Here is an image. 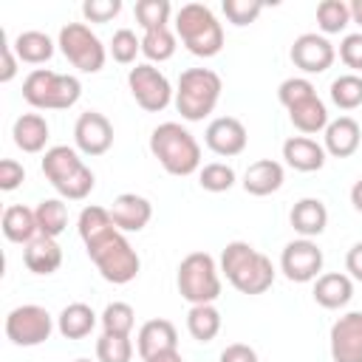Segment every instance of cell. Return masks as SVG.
<instances>
[{
    "label": "cell",
    "instance_id": "6da1fadb",
    "mask_svg": "<svg viewBox=\"0 0 362 362\" xmlns=\"http://www.w3.org/2000/svg\"><path fill=\"white\" fill-rule=\"evenodd\" d=\"M221 272L240 294H249V297L269 291L272 283H274L272 260L263 252H257L252 243H246V240H232V243L223 246Z\"/></svg>",
    "mask_w": 362,
    "mask_h": 362
},
{
    "label": "cell",
    "instance_id": "7a4b0ae2",
    "mask_svg": "<svg viewBox=\"0 0 362 362\" xmlns=\"http://www.w3.org/2000/svg\"><path fill=\"white\" fill-rule=\"evenodd\" d=\"M150 153L158 158V164L170 175L184 178V175H192L195 170H201V144L178 122H164V124L153 127Z\"/></svg>",
    "mask_w": 362,
    "mask_h": 362
},
{
    "label": "cell",
    "instance_id": "3957f363",
    "mask_svg": "<svg viewBox=\"0 0 362 362\" xmlns=\"http://www.w3.org/2000/svg\"><path fill=\"white\" fill-rule=\"evenodd\" d=\"M42 175L68 201L88 198L93 184H96L90 167H85L79 153L74 147H68V144H54V147L45 150V156H42Z\"/></svg>",
    "mask_w": 362,
    "mask_h": 362
},
{
    "label": "cell",
    "instance_id": "277c9868",
    "mask_svg": "<svg viewBox=\"0 0 362 362\" xmlns=\"http://www.w3.org/2000/svg\"><path fill=\"white\" fill-rule=\"evenodd\" d=\"M175 34L189 54L204 59L215 57L223 48V28L212 8L204 3H187L175 11Z\"/></svg>",
    "mask_w": 362,
    "mask_h": 362
},
{
    "label": "cell",
    "instance_id": "5b68a950",
    "mask_svg": "<svg viewBox=\"0 0 362 362\" xmlns=\"http://www.w3.org/2000/svg\"><path fill=\"white\" fill-rule=\"evenodd\" d=\"M223 82L212 68H187L178 76L175 85V110L181 113V119L187 122H201L204 116H209L221 99Z\"/></svg>",
    "mask_w": 362,
    "mask_h": 362
},
{
    "label": "cell",
    "instance_id": "8992f818",
    "mask_svg": "<svg viewBox=\"0 0 362 362\" xmlns=\"http://www.w3.org/2000/svg\"><path fill=\"white\" fill-rule=\"evenodd\" d=\"M85 249H88V257L93 260L96 272L113 286H124V283L136 280V274L141 269V260H139L136 249L130 246V240L119 229H110L107 235L88 243Z\"/></svg>",
    "mask_w": 362,
    "mask_h": 362
},
{
    "label": "cell",
    "instance_id": "52a82bcc",
    "mask_svg": "<svg viewBox=\"0 0 362 362\" xmlns=\"http://www.w3.org/2000/svg\"><path fill=\"white\" fill-rule=\"evenodd\" d=\"M82 82L71 74L34 68L23 82V99L37 110H68L79 102Z\"/></svg>",
    "mask_w": 362,
    "mask_h": 362
},
{
    "label": "cell",
    "instance_id": "ba28073f",
    "mask_svg": "<svg viewBox=\"0 0 362 362\" xmlns=\"http://www.w3.org/2000/svg\"><path fill=\"white\" fill-rule=\"evenodd\" d=\"M218 263L212 255L206 252H189L181 263H178V294L192 303V305H204V303H215L221 297V274H218Z\"/></svg>",
    "mask_w": 362,
    "mask_h": 362
},
{
    "label": "cell",
    "instance_id": "9c48e42d",
    "mask_svg": "<svg viewBox=\"0 0 362 362\" xmlns=\"http://www.w3.org/2000/svg\"><path fill=\"white\" fill-rule=\"evenodd\" d=\"M57 45L62 51V57L79 68L82 74H99L105 68V59H107V51L102 45V40L85 25V23H68L59 28V37H57Z\"/></svg>",
    "mask_w": 362,
    "mask_h": 362
},
{
    "label": "cell",
    "instance_id": "30bf717a",
    "mask_svg": "<svg viewBox=\"0 0 362 362\" xmlns=\"http://www.w3.org/2000/svg\"><path fill=\"white\" fill-rule=\"evenodd\" d=\"M127 88H130L136 105L141 110H147V113H158V110H164L175 99V90H173L170 79L153 62H144V65L130 68Z\"/></svg>",
    "mask_w": 362,
    "mask_h": 362
},
{
    "label": "cell",
    "instance_id": "8fae6325",
    "mask_svg": "<svg viewBox=\"0 0 362 362\" xmlns=\"http://www.w3.org/2000/svg\"><path fill=\"white\" fill-rule=\"evenodd\" d=\"M54 331V317L34 303L17 305L6 314V337L20 348L42 345Z\"/></svg>",
    "mask_w": 362,
    "mask_h": 362
},
{
    "label": "cell",
    "instance_id": "7c38bea8",
    "mask_svg": "<svg viewBox=\"0 0 362 362\" xmlns=\"http://www.w3.org/2000/svg\"><path fill=\"white\" fill-rule=\"evenodd\" d=\"M280 272L291 283H311L322 272V249L311 238H300L286 243L280 255Z\"/></svg>",
    "mask_w": 362,
    "mask_h": 362
},
{
    "label": "cell",
    "instance_id": "4fadbf2b",
    "mask_svg": "<svg viewBox=\"0 0 362 362\" xmlns=\"http://www.w3.org/2000/svg\"><path fill=\"white\" fill-rule=\"evenodd\" d=\"M74 144L85 156H105L113 144V124L105 113L99 110H85L79 113L74 124Z\"/></svg>",
    "mask_w": 362,
    "mask_h": 362
},
{
    "label": "cell",
    "instance_id": "5bb4252c",
    "mask_svg": "<svg viewBox=\"0 0 362 362\" xmlns=\"http://www.w3.org/2000/svg\"><path fill=\"white\" fill-rule=\"evenodd\" d=\"M331 359L362 362V311H348L331 325Z\"/></svg>",
    "mask_w": 362,
    "mask_h": 362
},
{
    "label": "cell",
    "instance_id": "9a60e30c",
    "mask_svg": "<svg viewBox=\"0 0 362 362\" xmlns=\"http://www.w3.org/2000/svg\"><path fill=\"white\" fill-rule=\"evenodd\" d=\"M288 57L303 74H322V71H328L334 65L337 51L322 34H300L291 42Z\"/></svg>",
    "mask_w": 362,
    "mask_h": 362
},
{
    "label": "cell",
    "instance_id": "2e32d148",
    "mask_svg": "<svg viewBox=\"0 0 362 362\" xmlns=\"http://www.w3.org/2000/svg\"><path fill=\"white\" fill-rule=\"evenodd\" d=\"M204 141H206V147L215 156L232 158V156H240L246 150L249 136H246V127H243L240 119H235V116H218V119H212L206 124Z\"/></svg>",
    "mask_w": 362,
    "mask_h": 362
},
{
    "label": "cell",
    "instance_id": "e0dca14e",
    "mask_svg": "<svg viewBox=\"0 0 362 362\" xmlns=\"http://www.w3.org/2000/svg\"><path fill=\"white\" fill-rule=\"evenodd\" d=\"M110 218L119 232H141L153 218V204L144 195L122 192L110 204Z\"/></svg>",
    "mask_w": 362,
    "mask_h": 362
},
{
    "label": "cell",
    "instance_id": "ac0fdd59",
    "mask_svg": "<svg viewBox=\"0 0 362 362\" xmlns=\"http://www.w3.org/2000/svg\"><path fill=\"white\" fill-rule=\"evenodd\" d=\"M136 345H139V356L147 362L158 354H167V351H178V331L170 320H147L141 328H139V337H136Z\"/></svg>",
    "mask_w": 362,
    "mask_h": 362
},
{
    "label": "cell",
    "instance_id": "d6986e66",
    "mask_svg": "<svg viewBox=\"0 0 362 362\" xmlns=\"http://www.w3.org/2000/svg\"><path fill=\"white\" fill-rule=\"evenodd\" d=\"M325 153L334 156V158H351L356 150H359V141H362V127L356 119L351 116H339L334 122H328L325 127Z\"/></svg>",
    "mask_w": 362,
    "mask_h": 362
},
{
    "label": "cell",
    "instance_id": "ffe728a7",
    "mask_svg": "<svg viewBox=\"0 0 362 362\" xmlns=\"http://www.w3.org/2000/svg\"><path fill=\"white\" fill-rule=\"evenodd\" d=\"M283 158L297 173H317L325 164V147L308 136H291L283 141Z\"/></svg>",
    "mask_w": 362,
    "mask_h": 362
},
{
    "label": "cell",
    "instance_id": "44dd1931",
    "mask_svg": "<svg viewBox=\"0 0 362 362\" xmlns=\"http://www.w3.org/2000/svg\"><path fill=\"white\" fill-rule=\"evenodd\" d=\"M283 178L286 175H283V164L280 161L260 158V161H255V164L246 167V173H243V189L249 195L263 198V195L277 192L283 187Z\"/></svg>",
    "mask_w": 362,
    "mask_h": 362
},
{
    "label": "cell",
    "instance_id": "7402d4cb",
    "mask_svg": "<svg viewBox=\"0 0 362 362\" xmlns=\"http://www.w3.org/2000/svg\"><path fill=\"white\" fill-rule=\"evenodd\" d=\"M288 221H291L294 232H300L303 238H317L328 226V209H325V204L320 198H300L291 206Z\"/></svg>",
    "mask_w": 362,
    "mask_h": 362
},
{
    "label": "cell",
    "instance_id": "603a6c76",
    "mask_svg": "<svg viewBox=\"0 0 362 362\" xmlns=\"http://www.w3.org/2000/svg\"><path fill=\"white\" fill-rule=\"evenodd\" d=\"M23 260H25L28 272H34V274H54L62 266V249H59L57 238L37 235L31 243H25Z\"/></svg>",
    "mask_w": 362,
    "mask_h": 362
},
{
    "label": "cell",
    "instance_id": "cb8c5ba5",
    "mask_svg": "<svg viewBox=\"0 0 362 362\" xmlns=\"http://www.w3.org/2000/svg\"><path fill=\"white\" fill-rule=\"evenodd\" d=\"M354 297V283L348 274L342 272H328V274H320L317 283H314V300L322 305V308H342L348 305Z\"/></svg>",
    "mask_w": 362,
    "mask_h": 362
},
{
    "label": "cell",
    "instance_id": "d4e9b609",
    "mask_svg": "<svg viewBox=\"0 0 362 362\" xmlns=\"http://www.w3.org/2000/svg\"><path fill=\"white\" fill-rule=\"evenodd\" d=\"M11 136L23 153H42L45 141H48V122L40 113H23V116H17Z\"/></svg>",
    "mask_w": 362,
    "mask_h": 362
},
{
    "label": "cell",
    "instance_id": "484cf974",
    "mask_svg": "<svg viewBox=\"0 0 362 362\" xmlns=\"http://www.w3.org/2000/svg\"><path fill=\"white\" fill-rule=\"evenodd\" d=\"M3 235H6V240H11V243H23V246L31 243V240L40 235L34 209H28V206H23V204L6 206V212H3Z\"/></svg>",
    "mask_w": 362,
    "mask_h": 362
},
{
    "label": "cell",
    "instance_id": "4316f807",
    "mask_svg": "<svg viewBox=\"0 0 362 362\" xmlns=\"http://www.w3.org/2000/svg\"><path fill=\"white\" fill-rule=\"evenodd\" d=\"M288 119H291V124H294L300 133H308V136H311V133H320V130L328 127V107H325V102L314 93V96H308V99L291 105V107H288Z\"/></svg>",
    "mask_w": 362,
    "mask_h": 362
},
{
    "label": "cell",
    "instance_id": "83f0119b",
    "mask_svg": "<svg viewBox=\"0 0 362 362\" xmlns=\"http://www.w3.org/2000/svg\"><path fill=\"white\" fill-rule=\"evenodd\" d=\"M96 325V314L88 303H68L59 317H57V328L65 339H85Z\"/></svg>",
    "mask_w": 362,
    "mask_h": 362
},
{
    "label": "cell",
    "instance_id": "f1b7e54d",
    "mask_svg": "<svg viewBox=\"0 0 362 362\" xmlns=\"http://www.w3.org/2000/svg\"><path fill=\"white\" fill-rule=\"evenodd\" d=\"M14 54L20 62H28V65H42L54 57V40L45 34V31H23L14 37L11 42Z\"/></svg>",
    "mask_w": 362,
    "mask_h": 362
},
{
    "label": "cell",
    "instance_id": "f546056e",
    "mask_svg": "<svg viewBox=\"0 0 362 362\" xmlns=\"http://www.w3.org/2000/svg\"><path fill=\"white\" fill-rule=\"evenodd\" d=\"M187 331L198 342H212L221 331V311L215 308V303L192 305L189 314H187Z\"/></svg>",
    "mask_w": 362,
    "mask_h": 362
},
{
    "label": "cell",
    "instance_id": "4dcf8cb0",
    "mask_svg": "<svg viewBox=\"0 0 362 362\" xmlns=\"http://www.w3.org/2000/svg\"><path fill=\"white\" fill-rule=\"evenodd\" d=\"M37 215V226H40V235L45 238H59L68 226V206L59 201V198H45L37 204L34 209Z\"/></svg>",
    "mask_w": 362,
    "mask_h": 362
},
{
    "label": "cell",
    "instance_id": "1f68e13d",
    "mask_svg": "<svg viewBox=\"0 0 362 362\" xmlns=\"http://www.w3.org/2000/svg\"><path fill=\"white\" fill-rule=\"evenodd\" d=\"M76 229H79L82 243L88 246V243L99 240L102 235H107L110 229H116V223H113V218H110V209H105V206H85V209L79 212Z\"/></svg>",
    "mask_w": 362,
    "mask_h": 362
},
{
    "label": "cell",
    "instance_id": "d6a6232c",
    "mask_svg": "<svg viewBox=\"0 0 362 362\" xmlns=\"http://www.w3.org/2000/svg\"><path fill=\"white\" fill-rule=\"evenodd\" d=\"M141 54L150 62H167L175 54V34L170 31V25L144 31V37H141Z\"/></svg>",
    "mask_w": 362,
    "mask_h": 362
},
{
    "label": "cell",
    "instance_id": "836d02e7",
    "mask_svg": "<svg viewBox=\"0 0 362 362\" xmlns=\"http://www.w3.org/2000/svg\"><path fill=\"white\" fill-rule=\"evenodd\" d=\"M331 102L339 107V110H354L362 105V76L359 74H342L331 82V90H328Z\"/></svg>",
    "mask_w": 362,
    "mask_h": 362
},
{
    "label": "cell",
    "instance_id": "e575fe53",
    "mask_svg": "<svg viewBox=\"0 0 362 362\" xmlns=\"http://www.w3.org/2000/svg\"><path fill=\"white\" fill-rule=\"evenodd\" d=\"M102 334H122V337H130L133 325H136V311L130 303H107L102 317Z\"/></svg>",
    "mask_w": 362,
    "mask_h": 362
},
{
    "label": "cell",
    "instance_id": "d590c367",
    "mask_svg": "<svg viewBox=\"0 0 362 362\" xmlns=\"http://www.w3.org/2000/svg\"><path fill=\"white\" fill-rule=\"evenodd\" d=\"M351 23V6L342 0H322L317 6V25L322 34H339Z\"/></svg>",
    "mask_w": 362,
    "mask_h": 362
},
{
    "label": "cell",
    "instance_id": "8d00e7d4",
    "mask_svg": "<svg viewBox=\"0 0 362 362\" xmlns=\"http://www.w3.org/2000/svg\"><path fill=\"white\" fill-rule=\"evenodd\" d=\"M96 359L99 362H130L133 359V342L122 334H102L96 339Z\"/></svg>",
    "mask_w": 362,
    "mask_h": 362
},
{
    "label": "cell",
    "instance_id": "74e56055",
    "mask_svg": "<svg viewBox=\"0 0 362 362\" xmlns=\"http://www.w3.org/2000/svg\"><path fill=\"white\" fill-rule=\"evenodd\" d=\"M133 14H136V23L144 31H150V28H161V25L170 23L173 6L167 0H139L136 8H133Z\"/></svg>",
    "mask_w": 362,
    "mask_h": 362
},
{
    "label": "cell",
    "instance_id": "f35d334b",
    "mask_svg": "<svg viewBox=\"0 0 362 362\" xmlns=\"http://www.w3.org/2000/svg\"><path fill=\"white\" fill-rule=\"evenodd\" d=\"M198 184L206 189V192H226L235 187V170L223 161H212V164H204L198 170Z\"/></svg>",
    "mask_w": 362,
    "mask_h": 362
},
{
    "label": "cell",
    "instance_id": "ab89813d",
    "mask_svg": "<svg viewBox=\"0 0 362 362\" xmlns=\"http://www.w3.org/2000/svg\"><path fill=\"white\" fill-rule=\"evenodd\" d=\"M141 51V40L130 31V28H119L113 31V40H110V57L122 65H130L136 62V54Z\"/></svg>",
    "mask_w": 362,
    "mask_h": 362
},
{
    "label": "cell",
    "instance_id": "60d3db41",
    "mask_svg": "<svg viewBox=\"0 0 362 362\" xmlns=\"http://www.w3.org/2000/svg\"><path fill=\"white\" fill-rule=\"evenodd\" d=\"M314 93H317V90H314V85H311L305 76H288V79H283L280 88H277V99H280V105H283L286 110H288L291 105H297V102L314 96Z\"/></svg>",
    "mask_w": 362,
    "mask_h": 362
},
{
    "label": "cell",
    "instance_id": "b9f144b4",
    "mask_svg": "<svg viewBox=\"0 0 362 362\" xmlns=\"http://www.w3.org/2000/svg\"><path fill=\"white\" fill-rule=\"evenodd\" d=\"M221 8H223V14L229 17L232 25H249L260 17L263 3H257V0H223Z\"/></svg>",
    "mask_w": 362,
    "mask_h": 362
},
{
    "label": "cell",
    "instance_id": "7bdbcfd3",
    "mask_svg": "<svg viewBox=\"0 0 362 362\" xmlns=\"http://www.w3.org/2000/svg\"><path fill=\"white\" fill-rule=\"evenodd\" d=\"M122 11V0H85L82 14L90 23H107Z\"/></svg>",
    "mask_w": 362,
    "mask_h": 362
},
{
    "label": "cell",
    "instance_id": "ee69618b",
    "mask_svg": "<svg viewBox=\"0 0 362 362\" xmlns=\"http://www.w3.org/2000/svg\"><path fill=\"white\" fill-rule=\"evenodd\" d=\"M339 59L351 71H362V31L342 37V42H339Z\"/></svg>",
    "mask_w": 362,
    "mask_h": 362
},
{
    "label": "cell",
    "instance_id": "f6af8a7d",
    "mask_svg": "<svg viewBox=\"0 0 362 362\" xmlns=\"http://www.w3.org/2000/svg\"><path fill=\"white\" fill-rule=\"evenodd\" d=\"M23 181H25L23 164L14 161V158H3V161H0V189H3V192H11V189H17Z\"/></svg>",
    "mask_w": 362,
    "mask_h": 362
},
{
    "label": "cell",
    "instance_id": "bcb514c9",
    "mask_svg": "<svg viewBox=\"0 0 362 362\" xmlns=\"http://www.w3.org/2000/svg\"><path fill=\"white\" fill-rule=\"evenodd\" d=\"M0 57H3V65H0V82H11L17 76V54L11 48V42L6 40V34L0 31Z\"/></svg>",
    "mask_w": 362,
    "mask_h": 362
},
{
    "label": "cell",
    "instance_id": "7dc6e473",
    "mask_svg": "<svg viewBox=\"0 0 362 362\" xmlns=\"http://www.w3.org/2000/svg\"><path fill=\"white\" fill-rule=\"evenodd\" d=\"M221 362H257V354L243 342H232L221 351Z\"/></svg>",
    "mask_w": 362,
    "mask_h": 362
},
{
    "label": "cell",
    "instance_id": "c3c4849f",
    "mask_svg": "<svg viewBox=\"0 0 362 362\" xmlns=\"http://www.w3.org/2000/svg\"><path fill=\"white\" fill-rule=\"evenodd\" d=\"M345 269L351 272V277H354V280H359V283H362V240H359V243H354V246L348 249V255H345Z\"/></svg>",
    "mask_w": 362,
    "mask_h": 362
},
{
    "label": "cell",
    "instance_id": "681fc988",
    "mask_svg": "<svg viewBox=\"0 0 362 362\" xmlns=\"http://www.w3.org/2000/svg\"><path fill=\"white\" fill-rule=\"evenodd\" d=\"M351 204H354V209H356V212H362V178L351 187Z\"/></svg>",
    "mask_w": 362,
    "mask_h": 362
},
{
    "label": "cell",
    "instance_id": "f907efd6",
    "mask_svg": "<svg viewBox=\"0 0 362 362\" xmlns=\"http://www.w3.org/2000/svg\"><path fill=\"white\" fill-rule=\"evenodd\" d=\"M147 362H184V359H181L178 351H167V354H158V356H153V359H147Z\"/></svg>",
    "mask_w": 362,
    "mask_h": 362
},
{
    "label": "cell",
    "instance_id": "816d5d0a",
    "mask_svg": "<svg viewBox=\"0 0 362 362\" xmlns=\"http://www.w3.org/2000/svg\"><path fill=\"white\" fill-rule=\"evenodd\" d=\"M351 20L362 25V0H354V3H351Z\"/></svg>",
    "mask_w": 362,
    "mask_h": 362
},
{
    "label": "cell",
    "instance_id": "f5cc1de1",
    "mask_svg": "<svg viewBox=\"0 0 362 362\" xmlns=\"http://www.w3.org/2000/svg\"><path fill=\"white\" fill-rule=\"evenodd\" d=\"M74 362H90V359H74Z\"/></svg>",
    "mask_w": 362,
    "mask_h": 362
}]
</instances>
